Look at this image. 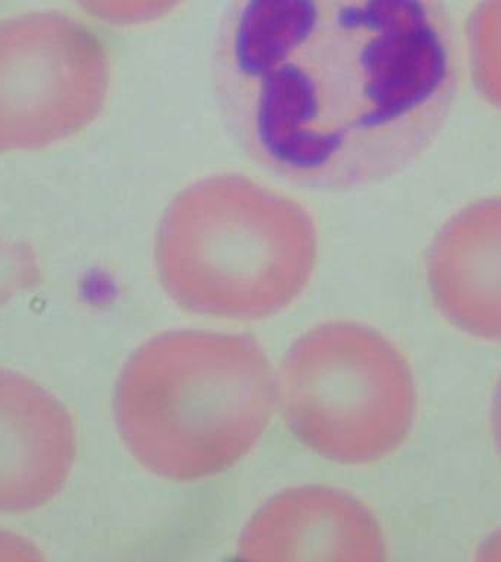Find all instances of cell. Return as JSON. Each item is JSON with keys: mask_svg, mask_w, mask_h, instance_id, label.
Returning <instances> with one entry per match:
<instances>
[{"mask_svg": "<svg viewBox=\"0 0 501 562\" xmlns=\"http://www.w3.org/2000/svg\"><path fill=\"white\" fill-rule=\"evenodd\" d=\"M477 558L479 561H501V529L483 540Z\"/></svg>", "mask_w": 501, "mask_h": 562, "instance_id": "8fae6325", "label": "cell"}, {"mask_svg": "<svg viewBox=\"0 0 501 562\" xmlns=\"http://www.w3.org/2000/svg\"><path fill=\"white\" fill-rule=\"evenodd\" d=\"M237 555L250 561L385 560V535L367 505L327 486L280 492L250 517Z\"/></svg>", "mask_w": 501, "mask_h": 562, "instance_id": "8992f818", "label": "cell"}, {"mask_svg": "<svg viewBox=\"0 0 501 562\" xmlns=\"http://www.w3.org/2000/svg\"><path fill=\"white\" fill-rule=\"evenodd\" d=\"M270 360L240 334L171 331L123 367L114 416L127 451L158 477L193 482L232 468L270 424Z\"/></svg>", "mask_w": 501, "mask_h": 562, "instance_id": "7a4b0ae2", "label": "cell"}, {"mask_svg": "<svg viewBox=\"0 0 501 562\" xmlns=\"http://www.w3.org/2000/svg\"><path fill=\"white\" fill-rule=\"evenodd\" d=\"M79 7L116 26L152 24L170 15L183 0H77Z\"/></svg>", "mask_w": 501, "mask_h": 562, "instance_id": "30bf717a", "label": "cell"}, {"mask_svg": "<svg viewBox=\"0 0 501 562\" xmlns=\"http://www.w3.org/2000/svg\"><path fill=\"white\" fill-rule=\"evenodd\" d=\"M459 59L442 0H232L211 55L224 130L272 178L376 187L437 139Z\"/></svg>", "mask_w": 501, "mask_h": 562, "instance_id": "6da1fadb", "label": "cell"}, {"mask_svg": "<svg viewBox=\"0 0 501 562\" xmlns=\"http://www.w3.org/2000/svg\"><path fill=\"white\" fill-rule=\"evenodd\" d=\"M109 88L108 52L81 22L55 12L0 22V154L79 134L103 110Z\"/></svg>", "mask_w": 501, "mask_h": 562, "instance_id": "5b68a950", "label": "cell"}, {"mask_svg": "<svg viewBox=\"0 0 501 562\" xmlns=\"http://www.w3.org/2000/svg\"><path fill=\"white\" fill-rule=\"evenodd\" d=\"M276 393L299 441L337 463L385 459L415 419L407 359L389 338L356 323L323 324L299 338L281 363Z\"/></svg>", "mask_w": 501, "mask_h": 562, "instance_id": "277c9868", "label": "cell"}, {"mask_svg": "<svg viewBox=\"0 0 501 562\" xmlns=\"http://www.w3.org/2000/svg\"><path fill=\"white\" fill-rule=\"evenodd\" d=\"M435 306L469 336L501 341V196L453 215L426 255Z\"/></svg>", "mask_w": 501, "mask_h": 562, "instance_id": "ba28073f", "label": "cell"}, {"mask_svg": "<svg viewBox=\"0 0 501 562\" xmlns=\"http://www.w3.org/2000/svg\"><path fill=\"white\" fill-rule=\"evenodd\" d=\"M77 456L73 419L37 382L0 369V513L51 503Z\"/></svg>", "mask_w": 501, "mask_h": 562, "instance_id": "52a82bcc", "label": "cell"}, {"mask_svg": "<svg viewBox=\"0 0 501 562\" xmlns=\"http://www.w3.org/2000/svg\"><path fill=\"white\" fill-rule=\"evenodd\" d=\"M466 34L475 87L487 103L501 110V0H482Z\"/></svg>", "mask_w": 501, "mask_h": 562, "instance_id": "9c48e42d", "label": "cell"}, {"mask_svg": "<svg viewBox=\"0 0 501 562\" xmlns=\"http://www.w3.org/2000/svg\"><path fill=\"white\" fill-rule=\"evenodd\" d=\"M319 231L290 193L244 173L193 180L158 223L162 288L193 314L259 319L279 314L310 283Z\"/></svg>", "mask_w": 501, "mask_h": 562, "instance_id": "3957f363", "label": "cell"}, {"mask_svg": "<svg viewBox=\"0 0 501 562\" xmlns=\"http://www.w3.org/2000/svg\"><path fill=\"white\" fill-rule=\"evenodd\" d=\"M492 428H494L497 446L501 452V382L497 389L494 406H492Z\"/></svg>", "mask_w": 501, "mask_h": 562, "instance_id": "7c38bea8", "label": "cell"}]
</instances>
